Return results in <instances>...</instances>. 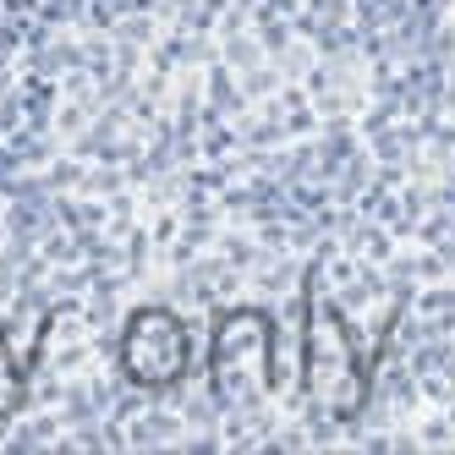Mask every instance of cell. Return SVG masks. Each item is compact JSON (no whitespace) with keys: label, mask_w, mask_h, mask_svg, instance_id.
<instances>
[{"label":"cell","mask_w":455,"mask_h":455,"mask_svg":"<svg viewBox=\"0 0 455 455\" xmlns=\"http://www.w3.org/2000/svg\"><path fill=\"white\" fill-rule=\"evenodd\" d=\"M181 356H187L181 330H176L165 313L138 318V330L126 335V368H132V379H143V384L176 379V373H181Z\"/></svg>","instance_id":"6da1fadb"},{"label":"cell","mask_w":455,"mask_h":455,"mask_svg":"<svg viewBox=\"0 0 455 455\" xmlns=\"http://www.w3.org/2000/svg\"><path fill=\"white\" fill-rule=\"evenodd\" d=\"M17 401V384H12V368H6V351H0V411Z\"/></svg>","instance_id":"7a4b0ae2"}]
</instances>
